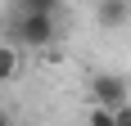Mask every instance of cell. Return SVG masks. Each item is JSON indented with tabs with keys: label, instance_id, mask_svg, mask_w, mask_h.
<instances>
[{
	"label": "cell",
	"instance_id": "1",
	"mask_svg": "<svg viewBox=\"0 0 131 126\" xmlns=\"http://www.w3.org/2000/svg\"><path fill=\"white\" fill-rule=\"evenodd\" d=\"M59 0H18L9 9V45L14 50H41L59 36Z\"/></svg>",
	"mask_w": 131,
	"mask_h": 126
},
{
	"label": "cell",
	"instance_id": "2",
	"mask_svg": "<svg viewBox=\"0 0 131 126\" xmlns=\"http://www.w3.org/2000/svg\"><path fill=\"white\" fill-rule=\"evenodd\" d=\"M91 99H95V108H104V113L131 104L127 77H122V72H95V77H91Z\"/></svg>",
	"mask_w": 131,
	"mask_h": 126
},
{
	"label": "cell",
	"instance_id": "3",
	"mask_svg": "<svg viewBox=\"0 0 131 126\" xmlns=\"http://www.w3.org/2000/svg\"><path fill=\"white\" fill-rule=\"evenodd\" d=\"M95 18H100L104 27H122L131 18V5L127 0H100V5H95Z\"/></svg>",
	"mask_w": 131,
	"mask_h": 126
},
{
	"label": "cell",
	"instance_id": "4",
	"mask_svg": "<svg viewBox=\"0 0 131 126\" xmlns=\"http://www.w3.org/2000/svg\"><path fill=\"white\" fill-rule=\"evenodd\" d=\"M14 72H18V50H14V45H5V41H0V81H9Z\"/></svg>",
	"mask_w": 131,
	"mask_h": 126
},
{
	"label": "cell",
	"instance_id": "5",
	"mask_svg": "<svg viewBox=\"0 0 131 126\" xmlns=\"http://www.w3.org/2000/svg\"><path fill=\"white\" fill-rule=\"evenodd\" d=\"M86 126H113V113H104V108H91V113H86Z\"/></svg>",
	"mask_w": 131,
	"mask_h": 126
},
{
	"label": "cell",
	"instance_id": "6",
	"mask_svg": "<svg viewBox=\"0 0 131 126\" xmlns=\"http://www.w3.org/2000/svg\"><path fill=\"white\" fill-rule=\"evenodd\" d=\"M113 126H131V104H122V108H113Z\"/></svg>",
	"mask_w": 131,
	"mask_h": 126
},
{
	"label": "cell",
	"instance_id": "7",
	"mask_svg": "<svg viewBox=\"0 0 131 126\" xmlns=\"http://www.w3.org/2000/svg\"><path fill=\"white\" fill-rule=\"evenodd\" d=\"M0 126H14V122H9V113H5V108H0Z\"/></svg>",
	"mask_w": 131,
	"mask_h": 126
}]
</instances>
